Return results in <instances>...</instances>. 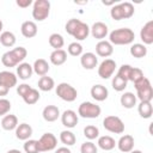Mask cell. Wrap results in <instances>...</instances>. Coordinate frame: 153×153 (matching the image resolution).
Returning a JSON list of instances; mask_svg holds the SVG:
<instances>
[{"label": "cell", "mask_w": 153, "mask_h": 153, "mask_svg": "<svg viewBox=\"0 0 153 153\" xmlns=\"http://www.w3.org/2000/svg\"><path fill=\"white\" fill-rule=\"evenodd\" d=\"M49 63L44 60V59H37L35 62H33V66H32V69L33 72L39 75V76H44L47 75V73L49 72Z\"/></svg>", "instance_id": "cell-24"}, {"label": "cell", "mask_w": 153, "mask_h": 153, "mask_svg": "<svg viewBox=\"0 0 153 153\" xmlns=\"http://www.w3.org/2000/svg\"><path fill=\"white\" fill-rule=\"evenodd\" d=\"M65 30L68 35L73 36L76 41H84L90 35L88 25L86 23L81 22L80 19H76V18L69 19L65 25Z\"/></svg>", "instance_id": "cell-1"}, {"label": "cell", "mask_w": 153, "mask_h": 153, "mask_svg": "<svg viewBox=\"0 0 153 153\" xmlns=\"http://www.w3.org/2000/svg\"><path fill=\"white\" fill-rule=\"evenodd\" d=\"M96 53L100 57H109L114 53V47L109 41H99L96 44Z\"/></svg>", "instance_id": "cell-17"}, {"label": "cell", "mask_w": 153, "mask_h": 153, "mask_svg": "<svg viewBox=\"0 0 153 153\" xmlns=\"http://www.w3.org/2000/svg\"><path fill=\"white\" fill-rule=\"evenodd\" d=\"M11 110V102L5 98H0V116H5Z\"/></svg>", "instance_id": "cell-42"}, {"label": "cell", "mask_w": 153, "mask_h": 153, "mask_svg": "<svg viewBox=\"0 0 153 153\" xmlns=\"http://www.w3.org/2000/svg\"><path fill=\"white\" fill-rule=\"evenodd\" d=\"M33 73V69H32V66L27 62H22L17 66V75L19 79L22 80H27L31 78Z\"/></svg>", "instance_id": "cell-23"}, {"label": "cell", "mask_w": 153, "mask_h": 153, "mask_svg": "<svg viewBox=\"0 0 153 153\" xmlns=\"http://www.w3.org/2000/svg\"><path fill=\"white\" fill-rule=\"evenodd\" d=\"M103 127L108 131L114 133V134H122L124 131V123H123V121L120 117L114 116V115L106 116L103 120Z\"/></svg>", "instance_id": "cell-8"}, {"label": "cell", "mask_w": 153, "mask_h": 153, "mask_svg": "<svg viewBox=\"0 0 153 153\" xmlns=\"http://www.w3.org/2000/svg\"><path fill=\"white\" fill-rule=\"evenodd\" d=\"M39 97H41V94H39L38 90L31 88V90L23 97V100H24L27 105H32V104H36V103L39 100Z\"/></svg>", "instance_id": "cell-35"}, {"label": "cell", "mask_w": 153, "mask_h": 153, "mask_svg": "<svg viewBox=\"0 0 153 153\" xmlns=\"http://www.w3.org/2000/svg\"><path fill=\"white\" fill-rule=\"evenodd\" d=\"M2 27H4V24H2V22H1V19H0V32L2 31Z\"/></svg>", "instance_id": "cell-51"}, {"label": "cell", "mask_w": 153, "mask_h": 153, "mask_svg": "<svg viewBox=\"0 0 153 153\" xmlns=\"http://www.w3.org/2000/svg\"><path fill=\"white\" fill-rule=\"evenodd\" d=\"M135 33L129 27H120L115 29L109 35V42L115 45H127L134 42Z\"/></svg>", "instance_id": "cell-2"}, {"label": "cell", "mask_w": 153, "mask_h": 153, "mask_svg": "<svg viewBox=\"0 0 153 153\" xmlns=\"http://www.w3.org/2000/svg\"><path fill=\"white\" fill-rule=\"evenodd\" d=\"M121 105L126 109H131L136 105V96L131 92H124L120 98Z\"/></svg>", "instance_id": "cell-27"}, {"label": "cell", "mask_w": 153, "mask_h": 153, "mask_svg": "<svg viewBox=\"0 0 153 153\" xmlns=\"http://www.w3.org/2000/svg\"><path fill=\"white\" fill-rule=\"evenodd\" d=\"M137 111L142 118H149L153 114L152 103L151 102H140V104L137 106Z\"/></svg>", "instance_id": "cell-30"}, {"label": "cell", "mask_w": 153, "mask_h": 153, "mask_svg": "<svg viewBox=\"0 0 153 153\" xmlns=\"http://www.w3.org/2000/svg\"><path fill=\"white\" fill-rule=\"evenodd\" d=\"M16 41H17L16 36H14V33L11 32V31H2V32L0 33V43H1L4 47H6V48L13 47V45L16 44Z\"/></svg>", "instance_id": "cell-29"}, {"label": "cell", "mask_w": 153, "mask_h": 153, "mask_svg": "<svg viewBox=\"0 0 153 153\" xmlns=\"http://www.w3.org/2000/svg\"><path fill=\"white\" fill-rule=\"evenodd\" d=\"M25 153H38V147H37V140H26L24 146H23Z\"/></svg>", "instance_id": "cell-40"}, {"label": "cell", "mask_w": 153, "mask_h": 153, "mask_svg": "<svg viewBox=\"0 0 153 153\" xmlns=\"http://www.w3.org/2000/svg\"><path fill=\"white\" fill-rule=\"evenodd\" d=\"M50 13V2L48 0H36L32 6V17L37 22H43Z\"/></svg>", "instance_id": "cell-6"}, {"label": "cell", "mask_w": 153, "mask_h": 153, "mask_svg": "<svg viewBox=\"0 0 153 153\" xmlns=\"http://www.w3.org/2000/svg\"><path fill=\"white\" fill-rule=\"evenodd\" d=\"M42 116L47 122H55L60 117V110L56 105H47L42 111Z\"/></svg>", "instance_id": "cell-19"}, {"label": "cell", "mask_w": 153, "mask_h": 153, "mask_svg": "<svg viewBox=\"0 0 153 153\" xmlns=\"http://www.w3.org/2000/svg\"><path fill=\"white\" fill-rule=\"evenodd\" d=\"M18 126V118L16 115H5L1 120V127L5 130H16Z\"/></svg>", "instance_id": "cell-25"}, {"label": "cell", "mask_w": 153, "mask_h": 153, "mask_svg": "<svg viewBox=\"0 0 153 153\" xmlns=\"http://www.w3.org/2000/svg\"><path fill=\"white\" fill-rule=\"evenodd\" d=\"M91 96H92L93 99H96L98 102H103V100H105L108 98L109 91L103 85H99V84L98 85H93L91 87Z\"/></svg>", "instance_id": "cell-22"}, {"label": "cell", "mask_w": 153, "mask_h": 153, "mask_svg": "<svg viewBox=\"0 0 153 153\" xmlns=\"http://www.w3.org/2000/svg\"><path fill=\"white\" fill-rule=\"evenodd\" d=\"M140 38L143 42V45L145 44L149 45L153 43V20L147 22L142 26V29L140 31Z\"/></svg>", "instance_id": "cell-13"}, {"label": "cell", "mask_w": 153, "mask_h": 153, "mask_svg": "<svg viewBox=\"0 0 153 153\" xmlns=\"http://www.w3.org/2000/svg\"><path fill=\"white\" fill-rule=\"evenodd\" d=\"M50 62L55 66H61L63 65L66 61H67V53L63 50V49H57V50H54L51 54H50Z\"/></svg>", "instance_id": "cell-26"}, {"label": "cell", "mask_w": 153, "mask_h": 153, "mask_svg": "<svg viewBox=\"0 0 153 153\" xmlns=\"http://www.w3.org/2000/svg\"><path fill=\"white\" fill-rule=\"evenodd\" d=\"M16 4L22 8H26L32 4V0H17Z\"/></svg>", "instance_id": "cell-45"}, {"label": "cell", "mask_w": 153, "mask_h": 153, "mask_svg": "<svg viewBox=\"0 0 153 153\" xmlns=\"http://www.w3.org/2000/svg\"><path fill=\"white\" fill-rule=\"evenodd\" d=\"M67 50H68V54L72 55V56H81V54H82V45L79 42H72L68 45Z\"/></svg>", "instance_id": "cell-38"}, {"label": "cell", "mask_w": 153, "mask_h": 153, "mask_svg": "<svg viewBox=\"0 0 153 153\" xmlns=\"http://www.w3.org/2000/svg\"><path fill=\"white\" fill-rule=\"evenodd\" d=\"M20 31H22V35L25 38H32L37 35V25L32 20H26L22 24Z\"/></svg>", "instance_id": "cell-20"}, {"label": "cell", "mask_w": 153, "mask_h": 153, "mask_svg": "<svg viewBox=\"0 0 153 153\" xmlns=\"http://www.w3.org/2000/svg\"><path fill=\"white\" fill-rule=\"evenodd\" d=\"M118 149L123 153H129L134 148V137L129 134H126L120 137V140L116 142Z\"/></svg>", "instance_id": "cell-15"}, {"label": "cell", "mask_w": 153, "mask_h": 153, "mask_svg": "<svg viewBox=\"0 0 153 153\" xmlns=\"http://www.w3.org/2000/svg\"><path fill=\"white\" fill-rule=\"evenodd\" d=\"M129 153H142L141 151H139V149H133V151H130Z\"/></svg>", "instance_id": "cell-50"}, {"label": "cell", "mask_w": 153, "mask_h": 153, "mask_svg": "<svg viewBox=\"0 0 153 153\" xmlns=\"http://www.w3.org/2000/svg\"><path fill=\"white\" fill-rule=\"evenodd\" d=\"M78 115L73 110H65L61 115V122L66 128H74L78 124Z\"/></svg>", "instance_id": "cell-14"}, {"label": "cell", "mask_w": 153, "mask_h": 153, "mask_svg": "<svg viewBox=\"0 0 153 153\" xmlns=\"http://www.w3.org/2000/svg\"><path fill=\"white\" fill-rule=\"evenodd\" d=\"M102 2H103V5H108V6H109V5H114V4H115V1H105V0H103Z\"/></svg>", "instance_id": "cell-48"}, {"label": "cell", "mask_w": 153, "mask_h": 153, "mask_svg": "<svg viewBox=\"0 0 153 153\" xmlns=\"http://www.w3.org/2000/svg\"><path fill=\"white\" fill-rule=\"evenodd\" d=\"M127 84H128V81H127V80H124L123 78H121V76H120V75H117V74L112 78V81H111L112 88H114L115 91H118V92L124 91V88L127 87Z\"/></svg>", "instance_id": "cell-36"}, {"label": "cell", "mask_w": 153, "mask_h": 153, "mask_svg": "<svg viewBox=\"0 0 153 153\" xmlns=\"http://www.w3.org/2000/svg\"><path fill=\"white\" fill-rule=\"evenodd\" d=\"M57 146V139L51 133H44L38 140H37V147L38 152H48L55 149Z\"/></svg>", "instance_id": "cell-10"}, {"label": "cell", "mask_w": 153, "mask_h": 153, "mask_svg": "<svg viewBox=\"0 0 153 153\" xmlns=\"http://www.w3.org/2000/svg\"><path fill=\"white\" fill-rule=\"evenodd\" d=\"M49 44L51 48H54L55 50L57 49H62L63 44H65V39L60 33H51L49 36Z\"/></svg>", "instance_id": "cell-34"}, {"label": "cell", "mask_w": 153, "mask_h": 153, "mask_svg": "<svg viewBox=\"0 0 153 153\" xmlns=\"http://www.w3.org/2000/svg\"><path fill=\"white\" fill-rule=\"evenodd\" d=\"M26 55H27V51L24 47H16L2 54L1 62L5 67H16L23 62Z\"/></svg>", "instance_id": "cell-3"}, {"label": "cell", "mask_w": 153, "mask_h": 153, "mask_svg": "<svg viewBox=\"0 0 153 153\" xmlns=\"http://www.w3.org/2000/svg\"><path fill=\"white\" fill-rule=\"evenodd\" d=\"M130 69H131V66L130 65H122L117 72V75H120L121 78H123L124 80L128 81V76H129V73H130Z\"/></svg>", "instance_id": "cell-43"}, {"label": "cell", "mask_w": 153, "mask_h": 153, "mask_svg": "<svg viewBox=\"0 0 153 153\" xmlns=\"http://www.w3.org/2000/svg\"><path fill=\"white\" fill-rule=\"evenodd\" d=\"M98 147L102 148L103 151H111L115 148L116 146V141L115 139H112L109 135H104V136H99L98 139Z\"/></svg>", "instance_id": "cell-28"}, {"label": "cell", "mask_w": 153, "mask_h": 153, "mask_svg": "<svg viewBox=\"0 0 153 153\" xmlns=\"http://www.w3.org/2000/svg\"><path fill=\"white\" fill-rule=\"evenodd\" d=\"M60 141L65 145V146H73L76 141L75 135L71 131V130H62L60 133Z\"/></svg>", "instance_id": "cell-33"}, {"label": "cell", "mask_w": 153, "mask_h": 153, "mask_svg": "<svg viewBox=\"0 0 153 153\" xmlns=\"http://www.w3.org/2000/svg\"><path fill=\"white\" fill-rule=\"evenodd\" d=\"M31 88H32V87H31L30 85H27V84H20L19 86H17V93L23 98Z\"/></svg>", "instance_id": "cell-44"}, {"label": "cell", "mask_w": 153, "mask_h": 153, "mask_svg": "<svg viewBox=\"0 0 153 153\" xmlns=\"http://www.w3.org/2000/svg\"><path fill=\"white\" fill-rule=\"evenodd\" d=\"M55 153H72V152H71V149L68 147H59L55 151Z\"/></svg>", "instance_id": "cell-46"}, {"label": "cell", "mask_w": 153, "mask_h": 153, "mask_svg": "<svg viewBox=\"0 0 153 153\" xmlns=\"http://www.w3.org/2000/svg\"><path fill=\"white\" fill-rule=\"evenodd\" d=\"M80 152L81 153H97L98 152V148H97V146L92 141H86V142H84L81 145Z\"/></svg>", "instance_id": "cell-41"}, {"label": "cell", "mask_w": 153, "mask_h": 153, "mask_svg": "<svg viewBox=\"0 0 153 153\" xmlns=\"http://www.w3.org/2000/svg\"><path fill=\"white\" fill-rule=\"evenodd\" d=\"M130 54H131V56H134L136 59L145 57L147 55V48H146V45H143L141 43H134L130 47Z\"/></svg>", "instance_id": "cell-32"}, {"label": "cell", "mask_w": 153, "mask_h": 153, "mask_svg": "<svg viewBox=\"0 0 153 153\" xmlns=\"http://www.w3.org/2000/svg\"><path fill=\"white\" fill-rule=\"evenodd\" d=\"M56 94L65 102H74L76 99V90L67 82H61L56 86Z\"/></svg>", "instance_id": "cell-9"}, {"label": "cell", "mask_w": 153, "mask_h": 153, "mask_svg": "<svg viewBox=\"0 0 153 153\" xmlns=\"http://www.w3.org/2000/svg\"><path fill=\"white\" fill-rule=\"evenodd\" d=\"M84 135H85V137L88 139L90 141H91V140H94L96 137L99 136V129H98L96 126H92V124L86 126V127L84 128Z\"/></svg>", "instance_id": "cell-37"}, {"label": "cell", "mask_w": 153, "mask_h": 153, "mask_svg": "<svg viewBox=\"0 0 153 153\" xmlns=\"http://www.w3.org/2000/svg\"><path fill=\"white\" fill-rule=\"evenodd\" d=\"M115 69H116V62L111 59H105L103 62H100L98 67V75L102 79H109L110 76H112Z\"/></svg>", "instance_id": "cell-11"}, {"label": "cell", "mask_w": 153, "mask_h": 153, "mask_svg": "<svg viewBox=\"0 0 153 153\" xmlns=\"http://www.w3.org/2000/svg\"><path fill=\"white\" fill-rule=\"evenodd\" d=\"M100 112V106L91 102H82L78 108V115L82 118H97L99 117Z\"/></svg>", "instance_id": "cell-7"}, {"label": "cell", "mask_w": 153, "mask_h": 153, "mask_svg": "<svg viewBox=\"0 0 153 153\" xmlns=\"http://www.w3.org/2000/svg\"><path fill=\"white\" fill-rule=\"evenodd\" d=\"M32 135V127L27 123H20L17 126L16 128V136L19 140L26 141L30 139V136Z\"/></svg>", "instance_id": "cell-21"}, {"label": "cell", "mask_w": 153, "mask_h": 153, "mask_svg": "<svg viewBox=\"0 0 153 153\" xmlns=\"http://www.w3.org/2000/svg\"><path fill=\"white\" fill-rule=\"evenodd\" d=\"M8 88L7 87H5L4 85H0V97H4V96H6L7 93H8Z\"/></svg>", "instance_id": "cell-47"}, {"label": "cell", "mask_w": 153, "mask_h": 153, "mask_svg": "<svg viewBox=\"0 0 153 153\" xmlns=\"http://www.w3.org/2000/svg\"><path fill=\"white\" fill-rule=\"evenodd\" d=\"M90 31H91V35L96 39L102 41L103 38L106 37V35L109 32V29H108V25L105 23H103V22H96L92 25V27L90 29Z\"/></svg>", "instance_id": "cell-12"}, {"label": "cell", "mask_w": 153, "mask_h": 153, "mask_svg": "<svg viewBox=\"0 0 153 153\" xmlns=\"http://www.w3.org/2000/svg\"><path fill=\"white\" fill-rule=\"evenodd\" d=\"M17 79H18V76L10 71L0 72V85H4L8 90L17 85Z\"/></svg>", "instance_id": "cell-16"}, {"label": "cell", "mask_w": 153, "mask_h": 153, "mask_svg": "<svg viewBox=\"0 0 153 153\" xmlns=\"http://www.w3.org/2000/svg\"><path fill=\"white\" fill-rule=\"evenodd\" d=\"M134 6L133 4L126 1L117 5H114L110 10V16L114 20H121V19H128L134 16Z\"/></svg>", "instance_id": "cell-4"}, {"label": "cell", "mask_w": 153, "mask_h": 153, "mask_svg": "<svg viewBox=\"0 0 153 153\" xmlns=\"http://www.w3.org/2000/svg\"><path fill=\"white\" fill-rule=\"evenodd\" d=\"M7 153H22L19 149H10Z\"/></svg>", "instance_id": "cell-49"}, {"label": "cell", "mask_w": 153, "mask_h": 153, "mask_svg": "<svg viewBox=\"0 0 153 153\" xmlns=\"http://www.w3.org/2000/svg\"><path fill=\"white\" fill-rule=\"evenodd\" d=\"M55 86V82H54V79L50 78V76H41L39 80H38V88L41 91H44V92H48V91H51Z\"/></svg>", "instance_id": "cell-31"}, {"label": "cell", "mask_w": 153, "mask_h": 153, "mask_svg": "<svg viewBox=\"0 0 153 153\" xmlns=\"http://www.w3.org/2000/svg\"><path fill=\"white\" fill-rule=\"evenodd\" d=\"M134 87L136 90V96L140 99V102H151L153 99V88L151 81L146 76L135 82Z\"/></svg>", "instance_id": "cell-5"}, {"label": "cell", "mask_w": 153, "mask_h": 153, "mask_svg": "<svg viewBox=\"0 0 153 153\" xmlns=\"http://www.w3.org/2000/svg\"><path fill=\"white\" fill-rule=\"evenodd\" d=\"M143 78V72L140 69V68H136V67H131L130 69V73H129V76H128V81H131V82H137L139 80H141Z\"/></svg>", "instance_id": "cell-39"}, {"label": "cell", "mask_w": 153, "mask_h": 153, "mask_svg": "<svg viewBox=\"0 0 153 153\" xmlns=\"http://www.w3.org/2000/svg\"><path fill=\"white\" fill-rule=\"evenodd\" d=\"M80 63L85 69H93L98 65V59L93 53H84L81 54Z\"/></svg>", "instance_id": "cell-18"}]
</instances>
